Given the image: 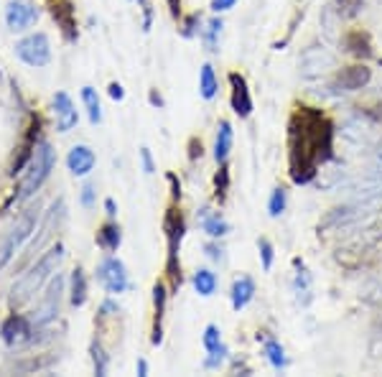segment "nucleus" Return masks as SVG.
Wrapping results in <instances>:
<instances>
[{
    "label": "nucleus",
    "instance_id": "393cba45",
    "mask_svg": "<svg viewBox=\"0 0 382 377\" xmlns=\"http://www.w3.org/2000/svg\"><path fill=\"white\" fill-rule=\"evenodd\" d=\"M265 355H268V362L273 364L275 370H286L288 357H286V350L280 347L278 339H265Z\"/></svg>",
    "mask_w": 382,
    "mask_h": 377
},
{
    "label": "nucleus",
    "instance_id": "58836bf2",
    "mask_svg": "<svg viewBox=\"0 0 382 377\" xmlns=\"http://www.w3.org/2000/svg\"><path fill=\"white\" fill-rule=\"evenodd\" d=\"M92 201H95V186L87 184V186L82 189V204H84V206H92Z\"/></svg>",
    "mask_w": 382,
    "mask_h": 377
},
{
    "label": "nucleus",
    "instance_id": "4be33fe9",
    "mask_svg": "<svg viewBox=\"0 0 382 377\" xmlns=\"http://www.w3.org/2000/svg\"><path fill=\"white\" fill-rule=\"evenodd\" d=\"M217 77H214V67L212 64H204L202 67V72H199V92H202V97L204 100H212L214 95H217Z\"/></svg>",
    "mask_w": 382,
    "mask_h": 377
},
{
    "label": "nucleus",
    "instance_id": "6e6552de",
    "mask_svg": "<svg viewBox=\"0 0 382 377\" xmlns=\"http://www.w3.org/2000/svg\"><path fill=\"white\" fill-rule=\"evenodd\" d=\"M31 334H34V324H31V319H26V316H8L6 322H3V326H0V336H3V342L8 344V347H18V344H26L28 339H31Z\"/></svg>",
    "mask_w": 382,
    "mask_h": 377
},
{
    "label": "nucleus",
    "instance_id": "a878e982",
    "mask_svg": "<svg viewBox=\"0 0 382 377\" xmlns=\"http://www.w3.org/2000/svg\"><path fill=\"white\" fill-rule=\"evenodd\" d=\"M82 100H84V107L89 112V120L92 123H100L103 120V110H100V97L92 87H84L82 89Z\"/></svg>",
    "mask_w": 382,
    "mask_h": 377
},
{
    "label": "nucleus",
    "instance_id": "c03bdc74",
    "mask_svg": "<svg viewBox=\"0 0 382 377\" xmlns=\"http://www.w3.org/2000/svg\"><path fill=\"white\" fill-rule=\"evenodd\" d=\"M206 255H209L212 260H219V258H222V247H217V245H206Z\"/></svg>",
    "mask_w": 382,
    "mask_h": 377
},
{
    "label": "nucleus",
    "instance_id": "c756f323",
    "mask_svg": "<svg viewBox=\"0 0 382 377\" xmlns=\"http://www.w3.org/2000/svg\"><path fill=\"white\" fill-rule=\"evenodd\" d=\"M258 250H260V260H263V270H270V267H273V260H275L273 242L265 240V237H260V240H258Z\"/></svg>",
    "mask_w": 382,
    "mask_h": 377
},
{
    "label": "nucleus",
    "instance_id": "f257e3e1",
    "mask_svg": "<svg viewBox=\"0 0 382 377\" xmlns=\"http://www.w3.org/2000/svg\"><path fill=\"white\" fill-rule=\"evenodd\" d=\"M334 156V123L319 107L298 105L288 120V173L298 186L314 181L319 166Z\"/></svg>",
    "mask_w": 382,
    "mask_h": 377
},
{
    "label": "nucleus",
    "instance_id": "20e7f679",
    "mask_svg": "<svg viewBox=\"0 0 382 377\" xmlns=\"http://www.w3.org/2000/svg\"><path fill=\"white\" fill-rule=\"evenodd\" d=\"M36 222H39V206H28L26 212L15 220V225L11 227V232L6 234V240L0 242V270L11 263L15 250L31 237V232H36Z\"/></svg>",
    "mask_w": 382,
    "mask_h": 377
},
{
    "label": "nucleus",
    "instance_id": "cd10ccee",
    "mask_svg": "<svg viewBox=\"0 0 382 377\" xmlns=\"http://www.w3.org/2000/svg\"><path fill=\"white\" fill-rule=\"evenodd\" d=\"M286 189H273V194H270V201H268V212H270V217H280V214L286 212Z\"/></svg>",
    "mask_w": 382,
    "mask_h": 377
},
{
    "label": "nucleus",
    "instance_id": "f3484780",
    "mask_svg": "<svg viewBox=\"0 0 382 377\" xmlns=\"http://www.w3.org/2000/svg\"><path fill=\"white\" fill-rule=\"evenodd\" d=\"M51 13H54L56 23L62 26L64 36H67L69 41H77V21H74V8L69 6L67 0H62V3H54L51 6Z\"/></svg>",
    "mask_w": 382,
    "mask_h": 377
},
{
    "label": "nucleus",
    "instance_id": "9b49d317",
    "mask_svg": "<svg viewBox=\"0 0 382 377\" xmlns=\"http://www.w3.org/2000/svg\"><path fill=\"white\" fill-rule=\"evenodd\" d=\"M369 79H372V69L367 64H352V67L341 69L339 74H336L334 84L344 92H357V89L367 87Z\"/></svg>",
    "mask_w": 382,
    "mask_h": 377
},
{
    "label": "nucleus",
    "instance_id": "ea45409f",
    "mask_svg": "<svg viewBox=\"0 0 382 377\" xmlns=\"http://www.w3.org/2000/svg\"><path fill=\"white\" fill-rule=\"evenodd\" d=\"M169 184H171V189H173V199H181V184H178V178H176V173H169Z\"/></svg>",
    "mask_w": 382,
    "mask_h": 377
},
{
    "label": "nucleus",
    "instance_id": "c85d7f7f",
    "mask_svg": "<svg viewBox=\"0 0 382 377\" xmlns=\"http://www.w3.org/2000/svg\"><path fill=\"white\" fill-rule=\"evenodd\" d=\"M227 192H230V168L222 164V168H219L217 176H214V194H217L219 201H225Z\"/></svg>",
    "mask_w": 382,
    "mask_h": 377
},
{
    "label": "nucleus",
    "instance_id": "0eeeda50",
    "mask_svg": "<svg viewBox=\"0 0 382 377\" xmlns=\"http://www.w3.org/2000/svg\"><path fill=\"white\" fill-rule=\"evenodd\" d=\"M97 278L103 283V289L112 296L123 293L128 289V270H125L123 260H117V258H105L97 267Z\"/></svg>",
    "mask_w": 382,
    "mask_h": 377
},
{
    "label": "nucleus",
    "instance_id": "ddd939ff",
    "mask_svg": "<svg viewBox=\"0 0 382 377\" xmlns=\"http://www.w3.org/2000/svg\"><path fill=\"white\" fill-rule=\"evenodd\" d=\"M54 110H56V125H59V131L62 133H69L77 123H79L77 107L67 92H56L54 95Z\"/></svg>",
    "mask_w": 382,
    "mask_h": 377
},
{
    "label": "nucleus",
    "instance_id": "bb28decb",
    "mask_svg": "<svg viewBox=\"0 0 382 377\" xmlns=\"http://www.w3.org/2000/svg\"><path fill=\"white\" fill-rule=\"evenodd\" d=\"M166 273H169L171 291L181 289V283H184V275H181V263H178V255H169V263H166Z\"/></svg>",
    "mask_w": 382,
    "mask_h": 377
},
{
    "label": "nucleus",
    "instance_id": "e433bc0d",
    "mask_svg": "<svg viewBox=\"0 0 382 377\" xmlns=\"http://www.w3.org/2000/svg\"><path fill=\"white\" fill-rule=\"evenodd\" d=\"M189 158L191 161H197V158H202V151H204V145H202V140H197V138H191V143H189Z\"/></svg>",
    "mask_w": 382,
    "mask_h": 377
},
{
    "label": "nucleus",
    "instance_id": "1a4fd4ad",
    "mask_svg": "<svg viewBox=\"0 0 382 377\" xmlns=\"http://www.w3.org/2000/svg\"><path fill=\"white\" fill-rule=\"evenodd\" d=\"M39 18V11H36L31 3H23V0H11L6 8V23L11 26V31H26L31 28Z\"/></svg>",
    "mask_w": 382,
    "mask_h": 377
},
{
    "label": "nucleus",
    "instance_id": "b1692460",
    "mask_svg": "<svg viewBox=\"0 0 382 377\" xmlns=\"http://www.w3.org/2000/svg\"><path fill=\"white\" fill-rule=\"evenodd\" d=\"M87 301V278H84V270L77 267L72 273V303L74 306H84Z\"/></svg>",
    "mask_w": 382,
    "mask_h": 377
},
{
    "label": "nucleus",
    "instance_id": "aec40b11",
    "mask_svg": "<svg viewBox=\"0 0 382 377\" xmlns=\"http://www.w3.org/2000/svg\"><path fill=\"white\" fill-rule=\"evenodd\" d=\"M344 46H347L349 54L360 56V59H369V56L375 54L372 51V41H369V36L364 31H349L347 39H344Z\"/></svg>",
    "mask_w": 382,
    "mask_h": 377
},
{
    "label": "nucleus",
    "instance_id": "a18cd8bd",
    "mask_svg": "<svg viewBox=\"0 0 382 377\" xmlns=\"http://www.w3.org/2000/svg\"><path fill=\"white\" fill-rule=\"evenodd\" d=\"M105 212H107V217H115L117 214V206L112 199H105Z\"/></svg>",
    "mask_w": 382,
    "mask_h": 377
},
{
    "label": "nucleus",
    "instance_id": "37998d69",
    "mask_svg": "<svg viewBox=\"0 0 382 377\" xmlns=\"http://www.w3.org/2000/svg\"><path fill=\"white\" fill-rule=\"evenodd\" d=\"M169 3V11L173 18H181V0H166Z\"/></svg>",
    "mask_w": 382,
    "mask_h": 377
},
{
    "label": "nucleus",
    "instance_id": "473e14b6",
    "mask_svg": "<svg viewBox=\"0 0 382 377\" xmlns=\"http://www.w3.org/2000/svg\"><path fill=\"white\" fill-rule=\"evenodd\" d=\"M92 362H95V372L97 375H105L107 372V355L100 344H92Z\"/></svg>",
    "mask_w": 382,
    "mask_h": 377
},
{
    "label": "nucleus",
    "instance_id": "2eb2a0df",
    "mask_svg": "<svg viewBox=\"0 0 382 377\" xmlns=\"http://www.w3.org/2000/svg\"><path fill=\"white\" fill-rule=\"evenodd\" d=\"M166 286L164 283H156V289H153V306H156V319H153V336H150V342L161 344L164 342V311H166Z\"/></svg>",
    "mask_w": 382,
    "mask_h": 377
},
{
    "label": "nucleus",
    "instance_id": "a19ab883",
    "mask_svg": "<svg viewBox=\"0 0 382 377\" xmlns=\"http://www.w3.org/2000/svg\"><path fill=\"white\" fill-rule=\"evenodd\" d=\"M110 97H112V100H123V97H125L123 84H117V82L110 84Z\"/></svg>",
    "mask_w": 382,
    "mask_h": 377
},
{
    "label": "nucleus",
    "instance_id": "de8ad7c7",
    "mask_svg": "<svg viewBox=\"0 0 382 377\" xmlns=\"http://www.w3.org/2000/svg\"><path fill=\"white\" fill-rule=\"evenodd\" d=\"M150 105H156V107H164V97L158 95V92H150Z\"/></svg>",
    "mask_w": 382,
    "mask_h": 377
},
{
    "label": "nucleus",
    "instance_id": "8fccbe9b",
    "mask_svg": "<svg viewBox=\"0 0 382 377\" xmlns=\"http://www.w3.org/2000/svg\"><path fill=\"white\" fill-rule=\"evenodd\" d=\"M138 3H140V6H148V0H138Z\"/></svg>",
    "mask_w": 382,
    "mask_h": 377
},
{
    "label": "nucleus",
    "instance_id": "f704fd0d",
    "mask_svg": "<svg viewBox=\"0 0 382 377\" xmlns=\"http://www.w3.org/2000/svg\"><path fill=\"white\" fill-rule=\"evenodd\" d=\"M362 3H364V0H336V6H339V11H341L344 15H347V18H352V15L360 13Z\"/></svg>",
    "mask_w": 382,
    "mask_h": 377
},
{
    "label": "nucleus",
    "instance_id": "7c9ffc66",
    "mask_svg": "<svg viewBox=\"0 0 382 377\" xmlns=\"http://www.w3.org/2000/svg\"><path fill=\"white\" fill-rule=\"evenodd\" d=\"M219 31H222V21L219 18H214V21L206 23V31H204V44L209 51H217V36Z\"/></svg>",
    "mask_w": 382,
    "mask_h": 377
},
{
    "label": "nucleus",
    "instance_id": "a211bd4d",
    "mask_svg": "<svg viewBox=\"0 0 382 377\" xmlns=\"http://www.w3.org/2000/svg\"><path fill=\"white\" fill-rule=\"evenodd\" d=\"M199 222H202V230H204L209 237H225V234L230 232V225H227L225 217L219 212H212L209 206L199 212Z\"/></svg>",
    "mask_w": 382,
    "mask_h": 377
},
{
    "label": "nucleus",
    "instance_id": "49530a36",
    "mask_svg": "<svg viewBox=\"0 0 382 377\" xmlns=\"http://www.w3.org/2000/svg\"><path fill=\"white\" fill-rule=\"evenodd\" d=\"M136 370H138V375H140V377H145V375H148V362H145V359H138Z\"/></svg>",
    "mask_w": 382,
    "mask_h": 377
},
{
    "label": "nucleus",
    "instance_id": "f03ea898",
    "mask_svg": "<svg viewBox=\"0 0 382 377\" xmlns=\"http://www.w3.org/2000/svg\"><path fill=\"white\" fill-rule=\"evenodd\" d=\"M64 260V245L62 242H56L54 247H48V253L41 255V260L36 263L26 275H21L18 281L13 283V289H11V306H23L26 301H31L39 291H41L44 283L56 273V267L59 263Z\"/></svg>",
    "mask_w": 382,
    "mask_h": 377
},
{
    "label": "nucleus",
    "instance_id": "5701e85b",
    "mask_svg": "<svg viewBox=\"0 0 382 377\" xmlns=\"http://www.w3.org/2000/svg\"><path fill=\"white\" fill-rule=\"evenodd\" d=\"M194 289H197L199 296H212L214 291H217V275H214L212 270H206V267L197 270V275H194Z\"/></svg>",
    "mask_w": 382,
    "mask_h": 377
},
{
    "label": "nucleus",
    "instance_id": "4c0bfd02",
    "mask_svg": "<svg viewBox=\"0 0 382 377\" xmlns=\"http://www.w3.org/2000/svg\"><path fill=\"white\" fill-rule=\"evenodd\" d=\"M140 158H143V168H145V173H153V171H156V166H153V156H150L148 148H143V151H140Z\"/></svg>",
    "mask_w": 382,
    "mask_h": 377
},
{
    "label": "nucleus",
    "instance_id": "423d86ee",
    "mask_svg": "<svg viewBox=\"0 0 382 377\" xmlns=\"http://www.w3.org/2000/svg\"><path fill=\"white\" fill-rule=\"evenodd\" d=\"M15 54L21 62H26L28 67H46L51 59V46H48L46 34H31L23 41H18Z\"/></svg>",
    "mask_w": 382,
    "mask_h": 377
},
{
    "label": "nucleus",
    "instance_id": "39448f33",
    "mask_svg": "<svg viewBox=\"0 0 382 377\" xmlns=\"http://www.w3.org/2000/svg\"><path fill=\"white\" fill-rule=\"evenodd\" d=\"M62 296H64V281H62V275H56L54 281L48 283V291L44 293L41 303H39L36 311L31 314V324H34L36 329L54 322L59 309H62Z\"/></svg>",
    "mask_w": 382,
    "mask_h": 377
},
{
    "label": "nucleus",
    "instance_id": "9d476101",
    "mask_svg": "<svg viewBox=\"0 0 382 377\" xmlns=\"http://www.w3.org/2000/svg\"><path fill=\"white\" fill-rule=\"evenodd\" d=\"M230 79V87H232V97H230V105H232L235 115L239 117H250L253 112V97H250V87H247V79L237 72L227 77Z\"/></svg>",
    "mask_w": 382,
    "mask_h": 377
},
{
    "label": "nucleus",
    "instance_id": "4468645a",
    "mask_svg": "<svg viewBox=\"0 0 382 377\" xmlns=\"http://www.w3.org/2000/svg\"><path fill=\"white\" fill-rule=\"evenodd\" d=\"M95 151L87 148V145H74L67 156V166L69 171L74 173V176H87L92 168H95Z\"/></svg>",
    "mask_w": 382,
    "mask_h": 377
},
{
    "label": "nucleus",
    "instance_id": "09e8293b",
    "mask_svg": "<svg viewBox=\"0 0 382 377\" xmlns=\"http://www.w3.org/2000/svg\"><path fill=\"white\" fill-rule=\"evenodd\" d=\"M112 311H117L115 303H112V301H105V303H103V316H110Z\"/></svg>",
    "mask_w": 382,
    "mask_h": 377
},
{
    "label": "nucleus",
    "instance_id": "dca6fc26",
    "mask_svg": "<svg viewBox=\"0 0 382 377\" xmlns=\"http://www.w3.org/2000/svg\"><path fill=\"white\" fill-rule=\"evenodd\" d=\"M255 296V281L250 275H242L237 281L232 283V291H230V298H232V309L235 311H242L247 303L253 301Z\"/></svg>",
    "mask_w": 382,
    "mask_h": 377
},
{
    "label": "nucleus",
    "instance_id": "6ab92c4d",
    "mask_svg": "<svg viewBox=\"0 0 382 377\" xmlns=\"http://www.w3.org/2000/svg\"><path fill=\"white\" fill-rule=\"evenodd\" d=\"M232 123L230 120H222L217 128V140H214V158H217V164H225L230 151H232Z\"/></svg>",
    "mask_w": 382,
    "mask_h": 377
},
{
    "label": "nucleus",
    "instance_id": "2f4dec72",
    "mask_svg": "<svg viewBox=\"0 0 382 377\" xmlns=\"http://www.w3.org/2000/svg\"><path fill=\"white\" fill-rule=\"evenodd\" d=\"M204 347H206V352L222 347V331H219L217 326H212V324L204 329Z\"/></svg>",
    "mask_w": 382,
    "mask_h": 377
},
{
    "label": "nucleus",
    "instance_id": "79ce46f5",
    "mask_svg": "<svg viewBox=\"0 0 382 377\" xmlns=\"http://www.w3.org/2000/svg\"><path fill=\"white\" fill-rule=\"evenodd\" d=\"M197 21H199V15H189V18H186L184 36H194V28H197Z\"/></svg>",
    "mask_w": 382,
    "mask_h": 377
},
{
    "label": "nucleus",
    "instance_id": "72a5a7b5",
    "mask_svg": "<svg viewBox=\"0 0 382 377\" xmlns=\"http://www.w3.org/2000/svg\"><path fill=\"white\" fill-rule=\"evenodd\" d=\"M225 357H227V347L222 344V347H217V350L209 352V357L204 359V367H209V370H217L219 364L225 362Z\"/></svg>",
    "mask_w": 382,
    "mask_h": 377
},
{
    "label": "nucleus",
    "instance_id": "7ed1b4c3",
    "mask_svg": "<svg viewBox=\"0 0 382 377\" xmlns=\"http://www.w3.org/2000/svg\"><path fill=\"white\" fill-rule=\"evenodd\" d=\"M56 164V153L54 148L48 143H39L34 148V153H31V166H28V173L26 178L21 181V186H18V194H15V204H21V201L31 199L39 189H41V184L48 178V173H51V168H54Z\"/></svg>",
    "mask_w": 382,
    "mask_h": 377
},
{
    "label": "nucleus",
    "instance_id": "f8f14e48",
    "mask_svg": "<svg viewBox=\"0 0 382 377\" xmlns=\"http://www.w3.org/2000/svg\"><path fill=\"white\" fill-rule=\"evenodd\" d=\"M164 230H166V240H169V255H178V245H181L186 232V222L184 214L178 212L176 206H171L169 212H166Z\"/></svg>",
    "mask_w": 382,
    "mask_h": 377
},
{
    "label": "nucleus",
    "instance_id": "412c9836",
    "mask_svg": "<svg viewBox=\"0 0 382 377\" xmlns=\"http://www.w3.org/2000/svg\"><path fill=\"white\" fill-rule=\"evenodd\" d=\"M120 242H123L120 227L112 225V222H107V225L100 227V232H97V245L103 247V250H107V253H115L117 247H120Z\"/></svg>",
    "mask_w": 382,
    "mask_h": 377
},
{
    "label": "nucleus",
    "instance_id": "c9c22d12",
    "mask_svg": "<svg viewBox=\"0 0 382 377\" xmlns=\"http://www.w3.org/2000/svg\"><path fill=\"white\" fill-rule=\"evenodd\" d=\"M235 3H237V0H212V11L214 13H225V11L235 8Z\"/></svg>",
    "mask_w": 382,
    "mask_h": 377
}]
</instances>
